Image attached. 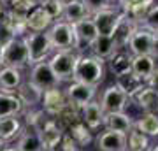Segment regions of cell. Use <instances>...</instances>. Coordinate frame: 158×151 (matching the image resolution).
Instances as JSON below:
<instances>
[{"label":"cell","mask_w":158,"mask_h":151,"mask_svg":"<svg viewBox=\"0 0 158 151\" xmlns=\"http://www.w3.org/2000/svg\"><path fill=\"white\" fill-rule=\"evenodd\" d=\"M95 95H97V86H90V84L79 83V81H70L67 90H65L67 102L76 107H81V109L88 102L95 100Z\"/></svg>","instance_id":"8"},{"label":"cell","mask_w":158,"mask_h":151,"mask_svg":"<svg viewBox=\"0 0 158 151\" xmlns=\"http://www.w3.org/2000/svg\"><path fill=\"white\" fill-rule=\"evenodd\" d=\"M21 112H23V106L14 93L0 91V118L19 116Z\"/></svg>","instance_id":"28"},{"label":"cell","mask_w":158,"mask_h":151,"mask_svg":"<svg viewBox=\"0 0 158 151\" xmlns=\"http://www.w3.org/2000/svg\"><path fill=\"white\" fill-rule=\"evenodd\" d=\"M134 128L148 137H158V112H144L134 121Z\"/></svg>","instance_id":"27"},{"label":"cell","mask_w":158,"mask_h":151,"mask_svg":"<svg viewBox=\"0 0 158 151\" xmlns=\"http://www.w3.org/2000/svg\"><path fill=\"white\" fill-rule=\"evenodd\" d=\"M48 37L55 51H77V40L70 23L58 19L48 28Z\"/></svg>","instance_id":"3"},{"label":"cell","mask_w":158,"mask_h":151,"mask_svg":"<svg viewBox=\"0 0 158 151\" xmlns=\"http://www.w3.org/2000/svg\"><path fill=\"white\" fill-rule=\"evenodd\" d=\"M51 151H79V148L76 146V142L70 139V135L63 132V135H62V139H60V142H58V144L55 146V148H53Z\"/></svg>","instance_id":"37"},{"label":"cell","mask_w":158,"mask_h":151,"mask_svg":"<svg viewBox=\"0 0 158 151\" xmlns=\"http://www.w3.org/2000/svg\"><path fill=\"white\" fill-rule=\"evenodd\" d=\"M153 56L158 60V32L155 34V42H153Z\"/></svg>","instance_id":"39"},{"label":"cell","mask_w":158,"mask_h":151,"mask_svg":"<svg viewBox=\"0 0 158 151\" xmlns=\"http://www.w3.org/2000/svg\"><path fill=\"white\" fill-rule=\"evenodd\" d=\"M16 148H18V151H44L42 149V144H40L39 135L35 134L34 130L21 132Z\"/></svg>","instance_id":"33"},{"label":"cell","mask_w":158,"mask_h":151,"mask_svg":"<svg viewBox=\"0 0 158 151\" xmlns=\"http://www.w3.org/2000/svg\"><path fill=\"white\" fill-rule=\"evenodd\" d=\"M104 116H106V112L102 111L98 100L88 102V104L81 109V121H83L91 132H95V130L104 127Z\"/></svg>","instance_id":"17"},{"label":"cell","mask_w":158,"mask_h":151,"mask_svg":"<svg viewBox=\"0 0 158 151\" xmlns=\"http://www.w3.org/2000/svg\"><path fill=\"white\" fill-rule=\"evenodd\" d=\"M0 62L4 67L25 69L28 65V49L23 37H12L0 46Z\"/></svg>","instance_id":"2"},{"label":"cell","mask_w":158,"mask_h":151,"mask_svg":"<svg viewBox=\"0 0 158 151\" xmlns=\"http://www.w3.org/2000/svg\"><path fill=\"white\" fill-rule=\"evenodd\" d=\"M91 55L97 56V58H102V60H107L109 56L113 55L116 48L113 44V39L109 35H97V39L91 42L90 46Z\"/></svg>","instance_id":"30"},{"label":"cell","mask_w":158,"mask_h":151,"mask_svg":"<svg viewBox=\"0 0 158 151\" xmlns=\"http://www.w3.org/2000/svg\"><path fill=\"white\" fill-rule=\"evenodd\" d=\"M98 104H100L102 111L106 114L107 112H121L130 104V97L121 88H118L116 84H109L107 88L104 90Z\"/></svg>","instance_id":"6"},{"label":"cell","mask_w":158,"mask_h":151,"mask_svg":"<svg viewBox=\"0 0 158 151\" xmlns=\"http://www.w3.org/2000/svg\"><path fill=\"white\" fill-rule=\"evenodd\" d=\"M23 83V76L19 69L0 67V91L4 93H16L18 86Z\"/></svg>","instance_id":"23"},{"label":"cell","mask_w":158,"mask_h":151,"mask_svg":"<svg viewBox=\"0 0 158 151\" xmlns=\"http://www.w3.org/2000/svg\"><path fill=\"white\" fill-rule=\"evenodd\" d=\"M40 106H42V111L51 118H55L56 114H60L63 111V107L67 106L65 90H60L56 86V88H49V90H46V91H42Z\"/></svg>","instance_id":"11"},{"label":"cell","mask_w":158,"mask_h":151,"mask_svg":"<svg viewBox=\"0 0 158 151\" xmlns=\"http://www.w3.org/2000/svg\"><path fill=\"white\" fill-rule=\"evenodd\" d=\"M149 148H151L149 137L137 128H132L127 134V151H149Z\"/></svg>","instance_id":"31"},{"label":"cell","mask_w":158,"mask_h":151,"mask_svg":"<svg viewBox=\"0 0 158 151\" xmlns=\"http://www.w3.org/2000/svg\"><path fill=\"white\" fill-rule=\"evenodd\" d=\"M104 78H106V60L97 58L93 55H79L72 81L98 86L104 81Z\"/></svg>","instance_id":"1"},{"label":"cell","mask_w":158,"mask_h":151,"mask_svg":"<svg viewBox=\"0 0 158 151\" xmlns=\"http://www.w3.org/2000/svg\"><path fill=\"white\" fill-rule=\"evenodd\" d=\"M125 151H127V149H125Z\"/></svg>","instance_id":"45"},{"label":"cell","mask_w":158,"mask_h":151,"mask_svg":"<svg viewBox=\"0 0 158 151\" xmlns=\"http://www.w3.org/2000/svg\"><path fill=\"white\" fill-rule=\"evenodd\" d=\"M2 151H18V148H16V146H9V144H7Z\"/></svg>","instance_id":"40"},{"label":"cell","mask_w":158,"mask_h":151,"mask_svg":"<svg viewBox=\"0 0 158 151\" xmlns=\"http://www.w3.org/2000/svg\"><path fill=\"white\" fill-rule=\"evenodd\" d=\"M97 151H125L127 149V135L119 132L104 130L95 139Z\"/></svg>","instance_id":"14"},{"label":"cell","mask_w":158,"mask_h":151,"mask_svg":"<svg viewBox=\"0 0 158 151\" xmlns=\"http://www.w3.org/2000/svg\"><path fill=\"white\" fill-rule=\"evenodd\" d=\"M83 2H85L86 9L90 11V14H93L97 11H102V9H111V7L113 9H118L111 0H83Z\"/></svg>","instance_id":"36"},{"label":"cell","mask_w":158,"mask_h":151,"mask_svg":"<svg viewBox=\"0 0 158 151\" xmlns=\"http://www.w3.org/2000/svg\"><path fill=\"white\" fill-rule=\"evenodd\" d=\"M0 67H2V62H0Z\"/></svg>","instance_id":"44"},{"label":"cell","mask_w":158,"mask_h":151,"mask_svg":"<svg viewBox=\"0 0 158 151\" xmlns=\"http://www.w3.org/2000/svg\"><path fill=\"white\" fill-rule=\"evenodd\" d=\"M155 4V0H119L118 7L127 18H130L132 21L141 27L142 18L146 14V11Z\"/></svg>","instance_id":"13"},{"label":"cell","mask_w":158,"mask_h":151,"mask_svg":"<svg viewBox=\"0 0 158 151\" xmlns=\"http://www.w3.org/2000/svg\"><path fill=\"white\" fill-rule=\"evenodd\" d=\"M141 27L148 28V30L153 32V34L158 32V4H153V6L146 11V14H144V18H142Z\"/></svg>","instance_id":"35"},{"label":"cell","mask_w":158,"mask_h":151,"mask_svg":"<svg viewBox=\"0 0 158 151\" xmlns=\"http://www.w3.org/2000/svg\"><path fill=\"white\" fill-rule=\"evenodd\" d=\"M111 2H113V4H116V6H118V2H119V0H111ZM118 9H119V7H118Z\"/></svg>","instance_id":"43"},{"label":"cell","mask_w":158,"mask_h":151,"mask_svg":"<svg viewBox=\"0 0 158 151\" xmlns=\"http://www.w3.org/2000/svg\"><path fill=\"white\" fill-rule=\"evenodd\" d=\"M23 39L28 49V65L48 60V56L53 51V46L48 37V30L46 32H28Z\"/></svg>","instance_id":"5"},{"label":"cell","mask_w":158,"mask_h":151,"mask_svg":"<svg viewBox=\"0 0 158 151\" xmlns=\"http://www.w3.org/2000/svg\"><path fill=\"white\" fill-rule=\"evenodd\" d=\"M90 11L86 9L83 0H63V12L62 19L67 23H77L85 18H90Z\"/></svg>","instance_id":"21"},{"label":"cell","mask_w":158,"mask_h":151,"mask_svg":"<svg viewBox=\"0 0 158 151\" xmlns=\"http://www.w3.org/2000/svg\"><path fill=\"white\" fill-rule=\"evenodd\" d=\"M119 18H121V11L119 9H102L91 14V21L97 28L98 35H111L114 32V28L118 25Z\"/></svg>","instance_id":"10"},{"label":"cell","mask_w":158,"mask_h":151,"mask_svg":"<svg viewBox=\"0 0 158 151\" xmlns=\"http://www.w3.org/2000/svg\"><path fill=\"white\" fill-rule=\"evenodd\" d=\"M104 128L111 132H119V134H128L134 128V118L127 114L125 111L121 112H107L104 116Z\"/></svg>","instance_id":"18"},{"label":"cell","mask_w":158,"mask_h":151,"mask_svg":"<svg viewBox=\"0 0 158 151\" xmlns=\"http://www.w3.org/2000/svg\"><path fill=\"white\" fill-rule=\"evenodd\" d=\"M39 6L44 9L53 21L62 19L63 12V0H39Z\"/></svg>","instance_id":"34"},{"label":"cell","mask_w":158,"mask_h":151,"mask_svg":"<svg viewBox=\"0 0 158 151\" xmlns=\"http://www.w3.org/2000/svg\"><path fill=\"white\" fill-rule=\"evenodd\" d=\"M153 42H155V34L144 27H137L127 42V49L132 56L153 55Z\"/></svg>","instance_id":"7"},{"label":"cell","mask_w":158,"mask_h":151,"mask_svg":"<svg viewBox=\"0 0 158 151\" xmlns=\"http://www.w3.org/2000/svg\"><path fill=\"white\" fill-rule=\"evenodd\" d=\"M132 58L134 56L130 55V51L127 48H123V49L114 51L113 55L106 60V63L109 65V70L114 74V78H119L123 74L132 72Z\"/></svg>","instance_id":"16"},{"label":"cell","mask_w":158,"mask_h":151,"mask_svg":"<svg viewBox=\"0 0 158 151\" xmlns=\"http://www.w3.org/2000/svg\"><path fill=\"white\" fill-rule=\"evenodd\" d=\"M149 151H158V144L156 146H151V148H149Z\"/></svg>","instance_id":"42"},{"label":"cell","mask_w":158,"mask_h":151,"mask_svg":"<svg viewBox=\"0 0 158 151\" xmlns=\"http://www.w3.org/2000/svg\"><path fill=\"white\" fill-rule=\"evenodd\" d=\"M79 55H81L79 51H56L48 60L51 70L55 72L60 83H70L72 81L74 69H76V62H77Z\"/></svg>","instance_id":"4"},{"label":"cell","mask_w":158,"mask_h":151,"mask_svg":"<svg viewBox=\"0 0 158 151\" xmlns=\"http://www.w3.org/2000/svg\"><path fill=\"white\" fill-rule=\"evenodd\" d=\"M130 102H134L144 112H158V91H155L146 84L130 97Z\"/></svg>","instance_id":"20"},{"label":"cell","mask_w":158,"mask_h":151,"mask_svg":"<svg viewBox=\"0 0 158 151\" xmlns=\"http://www.w3.org/2000/svg\"><path fill=\"white\" fill-rule=\"evenodd\" d=\"M37 135H39V139H40L42 149H44V151H51L55 146L58 144V142H60L63 132L60 130V127L55 123V120L51 118L49 121H48V123H46L39 132H37Z\"/></svg>","instance_id":"22"},{"label":"cell","mask_w":158,"mask_h":151,"mask_svg":"<svg viewBox=\"0 0 158 151\" xmlns=\"http://www.w3.org/2000/svg\"><path fill=\"white\" fill-rule=\"evenodd\" d=\"M139 27V25H135V23L132 21L130 18H127L121 12V18H119L118 25H116V28H114V32L109 37L113 39V44L116 49H123V48H127V42H128L130 35L134 34V30Z\"/></svg>","instance_id":"19"},{"label":"cell","mask_w":158,"mask_h":151,"mask_svg":"<svg viewBox=\"0 0 158 151\" xmlns=\"http://www.w3.org/2000/svg\"><path fill=\"white\" fill-rule=\"evenodd\" d=\"M14 95L18 97V100L21 102L23 111H27V109H37L40 106V100H42V90L37 88L30 81H25V83H21L18 86Z\"/></svg>","instance_id":"12"},{"label":"cell","mask_w":158,"mask_h":151,"mask_svg":"<svg viewBox=\"0 0 158 151\" xmlns=\"http://www.w3.org/2000/svg\"><path fill=\"white\" fill-rule=\"evenodd\" d=\"M53 23L55 21L51 19L49 14H48L40 6L34 7V9L27 14V28H28V32H46Z\"/></svg>","instance_id":"24"},{"label":"cell","mask_w":158,"mask_h":151,"mask_svg":"<svg viewBox=\"0 0 158 151\" xmlns=\"http://www.w3.org/2000/svg\"><path fill=\"white\" fill-rule=\"evenodd\" d=\"M28 81H30V83H34L35 86L40 88L42 91H46V90H49V88H56L58 84H60V81L56 79L55 72L51 70L48 60L39 62V63H34V65H32Z\"/></svg>","instance_id":"9"},{"label":"cell","mask_w":158,"mask_h":151,"mask_svg":"<svg viewBox=\"0 0 158 151\" xmlns=\"http://www.w3.org/2000/svg\"><path fill=\"white\" fill-rule=\"evenodd\" d=\"M114 84H116L118 88L123 90L128 97H132L135 91H139V90L144 86V81L139 79L134 72H128V74H123V76L116 78V83H114Z\"/></svg>","instance_id":"32"},{"label":"cell","mask_w":158,"mask_h":151,"mask_svg":"<svg viewBox=\"0 0 158 151\" xmlns=\"http://www.w3.org/2000/svg\"><path fill=\"white\" fill-rule=\"evenodd\" d=\"M65 134L70 135V139L76 142L77 148H86V146H90L93 142V132L83 121H77V123L70 125Z\"/></svg>","instance_id":"26"},{"label":"cell","mask_w":158,"mask_h":151,"mask_svg":"<svg viewBox=\"0 0 158 151\" xmlns=\"http://www.w3.org/2000/svg\"><path fill=\"white\" fill-rule=\"evenodd\" d=\"M156 58L153 55H141L132 58V72L135 74L139 79H142L146 83V79L155 72L156 69Z\"/></svg>","instance_id":"25"},{"label":"cell","mask_w":158,"mask_h":151,"mask_svg":"<svg viewBox=\"0 0 158 151\" xmlns=\"http://www.w3.org/2000/svg\"><path fill=\"white\" fill-rule=\"evenodd\" d=\"M23 132V123L18 116L0 118V139L9 142Z\"/></svg>","instance_id":"29"},{"label":"cell","mask_w":158,"mask_h":151,"mask_svg":"<svg viewBox=\"0 0 158 151\" xmlns=\"http://www.w3.org/2000/svg\"><path fill=\"white\" fill-rule=\"evenodd\" d=\"M72 28H74V34H76V40H77V51L85 49V48H90L91 42L97 39V28L91 21V16L90 18H85L77 23H72Z\"/></svg>","instance_id":"15"},{"label":"cell","mask_w":158,"mask_h":151,"mask_svg":"<svg viewBox=\"0 0 158 151\" xmlns=\"http://www.w3.org/2000/svg\"><path fill=\"white\" fill-rule=\"evenodd\" d=\"M6 146H7V142H6V141H2V139H0V151L4 149V148H6Z\"/></svg>","instance_id":"41"},{"label":"cell","mask_w":158,"mask_h":151,"mask_svg":"<svg viewBox=\"0 0 158 151\" xmlns=\"http://www.w3.org/2000/svg\"><path fill=\"white\" fill-rule=\"evenodd\" d=\"M146 86H149V88H153L155 90V91H158V67L155 69V72L151 74V76H149V78L146 79Z\"/></svg>","instance_id":"38"}]
</instances>
